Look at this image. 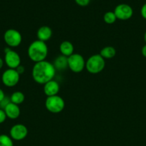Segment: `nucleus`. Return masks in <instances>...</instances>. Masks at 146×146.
Returning <instances> with one entry per match:
<instances>
[{
  "label": "nucleus",
  "mask_w": 146,
  "mask_h": 146,
  "mask_svg": "<svg viewBox=\"0 0 146 146\" xmlns=\"http://www.w3.org/2000/svg\"><path fill=\"white\" fill-rule=\"evenodd\" d=\"M5 99V94L1 88H0V103Z\"/></svg>",
  "instance_id": "24"
},
{
  "label": "nucleus",
  "mask_w": 146,
  "mask_h": 146,
  "mask_svg": "<svg viewBox=\"0 0 146 146\" xmlns=\"http://www.w3.org/2000/svg\"><path fill=\"white\" fill-rule=\"evenodd\" d=\"M140 14H141L142 17L146 20V3H145L140 9Z\"/></svg>",
  "instance_id": "22"
},
{
  "label": "nucleus",
  "mask_w": 146,
  "mask_h": 146,
  "mask_svg": "<svg viewBox=\"0 0 146 146\" xmlns=\"http://www.w3.org/2000/svg\"><path fill=\"white\" fill-rule=\"evenodd\" d=\"M0 146H14L11 137L5 134L0 135Z\"/></svg>",
  "instance_id": "19"
},
{
  "label": "nucleus",
  "mask_w": 146,
  "mask_h": 146,
  "mask_svg": "<svg viewBox=\"0 0 146 146\" xmlns=\"http://www.w3.org/2000/svg\"><path fill=\"white\" fill-rule=\"evenodd\" d=\"M7 115H6L5 112H4V109H1L0 108V124L3 123L4 121L7 119Z\"/></svg>",
  "instance_id": "21"
},
{
  "label": "nucleus",
  "mask_w": 146,
  "mask_h": 146,
  "mask_svg": "<svg viewBox=\"0 0 146 146\" xmlns=\"http://www.w3.org/2000/svg\"><path fill=\"white\" fill-rule=\"evenodd\" d=\"M68 68L74 73H80L85 68L86 61L82 55L73 54L67 58Z\"/></svg>",
  "instance_id": "5"
},
{
  "label": "nucleus",
  "mask_w": 146,
  "mask_h": 146,
  "mask_svg": "<svg viewBox=\"0 0 146 146\" xmlns=\"http://www.w3.org/2000/svg\"><path fill=\"white\" fill-rule=\"evenodd\" d=\"M52 36V31L50 27L47 26H42L37 30V36L38 40L46 42L50 39Z\"/></svg>",
  "instance_id": "13"
},
{
  "label": "nucleus",
  "mask_w": 146,
  "mask_h": 146,
  "mask_svg": "<svg viewBox=\"0 0 146 146\" xmlns=\"http://www.w3.org/2000/svg\"><path fill=\"white\" fill-rule=\"evenodd\" d=\"M144 40H145V44H146V31L145 32V34H144Z\"/></svg>",
  "instance_id": "27"
},
{
  "label": "nucleus",
  "mask_w": 146,
  "mask_h": 146,
  "mask_svg": "<svg viewBox=\"0 0 146 146\" xmlns=\"http://www.w3.org/2000/svg\"><path fill=\"white\" fill-rule=\"evenodd\" d=\"M24 94L21 91H15V92L11 94V97H10V101L11 103L14 104H17V105H19L21 104L24 101Z\"/></svg>",
  "instance_id": "17"
},
{
  "label": "nucleus",
  "mask_w": 146,
  "mask_h": 146,
  "mask_svg": "<svg viewBox=\"0 0 146 146\" xmlns=\"http://www.w3.org/2000/svg\"><path fill=\"white\" fill-rule=\"evenodd\" d=\"M103 19H104V22L107 24H114L116 20H117V17H116L114 11H107V12H106L104 14Z\"/></svg>",
  "instance_id": "18"
},
{
  "label": "nucleus",
  "mask_w": 146,
  "mask_h": 146,
  "mask_svg": "<svg viewBox=\"0 0 146 146\" xmlns=\"http://www.w3.org/2000/svg\"><path fill=\"white\" fill-rule=\"evenodd\" d=\"M68 57L64 56L63 55H60L56 58V59L54 61V68L56 70L58 71H64L66 68H68V60H67Z\"/></svg>",
  "instance_id": "15"
},
{
  "label": "nucleus",
  "mask_w": 146,
  "mask_h": 146,
  "mask_svg": "<svg viewBox=\"0 0 146 146\" xmlns=\"http://www.w3.org/2000/svg\"><path fill=\"white\" fill-rule=\"evenodd\" d=\"M60 51L62 55L69 57L74 54V46L70 41H62L60 45Z\"/></svg>",
  "instance_id": "14"
},
{
  "label": "nucleus",
  "mask_w": 146,
  "mask_h": 146,
  "mask_svg": "<svg viewBox=\"0 0 146 146\" xmlns=\"http://www.w3.org/2000/svg\"><path fill=\"white\" fill-rule=\"evenodd\" d=\"M105 66V61L100 54L91 56L85 64V68L89 73L97 74L101 72Z\"/></svg>",
  "instance_id": "3"
},
{
  "label": "nucleus",
  "mask_w": 146,
  "mask_h": 146,
  "mask_svg": "<svg viewBox=\"0 0 146 146\" xmlns=\"http://www.w3.org/2000/svg\"><path fill=\"white\" fill-rule=\"evenodd\" d=\"M4 60L0 57V69H1V68H2L3 66H4Z\"/></svg>",
  "instance_id": "26"
},
{
  "label": "nucleus",
  "mask_w": 146,
  "mask_h": 146,
  "mask_svg": "<svg viewBox=\"0 0 146 146\" xmlns=\"http://www.w3.org/2000/svg\"><path fill=\"white\" fill-rule=\"evenodd\" d=\"M27 54L30 59L34 63L45 60L48 54V47L44 41L36 40L29 46Z\"/></svg>",
  "instance_id": "2"
},
{
  "label": "nucleus",
  "mask_w": 146,
  "mask_h": 146,
  "mask_svg": "<svg viewBox=\"0 0 146 146\" xmlns=\"http://www.w3.org/2000/svg\"><path fill=\"white\" fill-rule=\"evenodd\" d=\"M65 104L62 97L58 95L49 96L46 98L45 107L47 111L52 113H59L64 110Z\"/></svg>",
  "instance_id": "4"
},
{
  "label": "nucleus",
  "mask_w": 146,
  "mask_h": 146,
  "mask_svg": "<svg viewBox=\"0 0 146 146\" xmlns=\"http://www.w3.org/2000/svg\"><path fill=\"white\" fill-rule=\"evenodd\" d=\"M55 73L56 69L53 64L44 60L34 64L31 75L35 82L40 84H44L53 80Z\"/></svg>",
  "instance_id": "1"
},
{
  "label": "nucleus",
  "mask_w": 146,
  "mask_h": 146,
  "mask_svg": "<svg viewBox=\"0 0 146 146\" xmlns=\"http://www.w3.org/2000/svg\"><path fill=\"white\" fill-rule=\"evenodd\" d=\"M28 129L23 124H16L13 125L9 131V136L14 141H21L27 136Z\"/></svg>",
  "instance_id": "9"
},
{
  "label": "nucleus",
  "mask_w": 146,
  "mask_h": 146,
  "mask_svg": "<svg viewBox=\"0 0 146 146\" xmlns=\"http://www.w3.org/2000/svg\"><path fill=\"white\" fill-rule=\"evenodd\" d=\"M141 53H142V54H143V56H144L145 58H146V44L145 45L143 46V48H142Z\"/></svg>",
  "instance_id": "25"
},
{
  "label": "nucleus",
  "mask_w": 146,
  "mask_h": 146,
  "mask_svg": "<svg viewBox=\"0 0 146 146\" xmlns=\"http://www.w3.org/2000/svg\"><path fill=\"white\" fill-rule=\"evenodd\" d=\"M60 91V85L54 80H51L44 84V93L47 97L57 95Z\"/></svg>",
  "instance_id": "12"
},
{
  "label": "nucleus",
  "mask_w": 146,
  "mask_h": 146,
  "mask_svg": "<svg viewBox=\"0 0 146 146\" xmlns=\"http://www.w3.org/2000/svg\"><path fill=\"white\" fill-rule=\"evenodd\" d=\"M76 4L80 7H86L90 4L91 0H74Z\"/></svg>",
  "instance_id": "20"
},
{
  "label": "nucleus",
  "mask_w": 146,
  "mask_h": 146,
  "mask_svg": "<svg viewBox=\"0 0 146 146\" xmlns=\"http://www.w3.org/2000/svg\"><path fill=\"white\" fill-rule=\"evenodd\" d=\"M4 40L9 47H17L21 43L22 36L19 31L14 29H9L4 33Z\"/></svg>",
  "instance_id": "6"
},
{
  "label": "nucleus",
  "mask_w": 146,
  "mask_h": 146,
  "mask_svg": "<svg viewBox=\"0 0 146 146\" xmlns=\"http://www.w3.org/2000/svg\"><path fill=\"white\" fill-rule=\"evenodd\" d=\"M114 13L117 19L128 20L133 17V9L130 5L127 4H120L115 8Z\"/></svg>",
  "instance_id": "8"
},
{
  "label": "nucleus",
  "mask_w": 146,
  "mask_h": 146,
  "mask_svg": "<svg viewBox=\"0 0 146 146\" xmlns=\"http://www.w3.org/2000/svg\"><path fill=\"white\" fill-rule=\"evenodd\" d=\"M4 63L9 67V68L16 69L21 64V58L18 53L11 49L8 52L5 53Z\"/></svg>",
  "instance_id": "10"
},
{
  "label": "nucleus",
  "mask_w": 146,
  "mask_h": 146,
  "mask_svg": "<svg viewBox=\"0 0 146 146\" xmlns=\"http://www.w3.org/2000/svg\"><path fill=\"white\" fill-rule=\"evenodd\" d=\"M116 54V50L113 46H105L102 48L100 52V55L104 59H110L114 58Z\"/></svg>",
  "instance_id": "16"
},
{
  "label": "nucleus",
  "mask_w": 146,
  "mask_h": 146,
  "mask_svg": "<svg viewBox=\"0 0 146 146\" xmlns=\"http://www.w3.org/2000/svg\"><path fill=\"white\" fill-rule=\"evenodd\" d=\"M16 71H17V73H18L19 75H21V74H24V71H25V68H24V67L23 66L19 65L17 68H16Z\"/></svg>",
  "instance_id": "23"
},
{
  "label": "nucleus",
  "mask_w": 146,
  "mask_h": 146,
  "mask_svg": "<svg viewBox=\"0 0 146 146\" xmlns=\"http://www.w3.org/2000/svg\"><path fill=\"white\" fill-rule=\"evenodd\" d=\"M20 75L16 69L8 68L6 70L1 76V81L3 84L7 87H14L19 81Z\"/></svg>",
  "instance_id": "7"
},
{
  "label": "nucleus",
  "mask_w": 146,
  "mask_h": 146,
  "mask_svg": "<svg viewBox=\"0 0 146 146\" xmlns=\"http://www.w3.org/2000/svg\"><path fill=\"white\" fill-rule=\"evenodd\" d=\"M4 111L7 118L11 120L18 118L20 115V112H21L19 106L13 104L11 101L5 106V107L4 108Z\"/></svg>",
  "instance_id": "11"
}]
</instances>
